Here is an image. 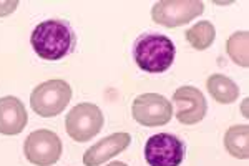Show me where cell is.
Listing matches in <instances>:
<instances>
[{"label": "cell", "mask_w": 249, "mask_h": 166, "mask_svg": "<svg viewBox=\"0 0 249 166\" xmlns=\"http://www.w3.org/2000/svg\"><path fill=\"white\" fill-rule=\"evenodd\" d=\"M34 52L42 60L58 62L75 50L77 35L67 20L50 18L40 22L30 37Z\"/></svg>", "instance_id": "obj_1"}, {"label": "cell", "mask_w": 249, "mask_h": 166, "mask_svg": "<svg viewBox=\"0 0 249 166\" xmlns=\"http://www.w3.org/2000/svg\"><path fill=\"white\" fill-rule=\"evenodd\" d=\"M176 48L171 38L161 34H143L133 43V58L146 74H163L175 62Z\"/></svg>", "instance_id": "obj_2"}, {"label": "cell", "mask_w": 249, "mask_h": 166, "mask_svg": "<svg viewBox=\"0 0 249 166\" xmlns=\"http://www.w3.org/2000/svg\"><path fill=\"white\" fill-rule=\"evenodd\" d=\"M71 100V87L65 80H48L34 88L30 107L43 118L60 115Z\"/></svg>", "instance_id": "obj_3"}, {"label": "cell", "mask_w": 249, "mask_h": 166, "mask_svg": "<svg viewBox=\"0 0 249 166\" xmlns=\"http://www.w3.org/2000/svg\"><path fill=\"white\" fill-rule=\"evenodd\" d=\"M105 118L103 113L93 103H78L73 107L65 118V129L71 140L88 141L100 133Z\"/></svg>", "instance_id": "obj_4"}, {"label": "cell", "mask_w": 249, "mask_h": 166, "mask_svg": "<svg viewBox=\"0 0 249 166\" xmlns=\"http://www.w3.org/2000/svg\"><path fill=\"white\" fill-rule=\"evenodd\" d=\"M203 12L204 3L199 0H161L151 9V18L158 25L175 28L195 20Z\"/></svg>", "instance_id": "obj_5"}, {"label": "cell", "mask_w": 249, "mask_h": 166, "mask_svg": "<svg viewBox=\"0 0 249 166\" xmlns=\"http://www.w3.org/2000/svg\"><path fill=\"white\" fill-rule=\"evenodd\" d=\"M25 158L35 166H52L62 156V140L50 129H37L23 143Z\"/></svg>", "instance_id": "obj_6"}, {"label": "cell", "mask_w": 249, "mask_h": 166, "mask_svg": "<svg viewBox=\"0 0 249 166\" xmlns=\"http://www.w3.org/2000/svg\"><path fill=\"white\" fill-rule=\"evenodd\" d=\"M133 118L143 127H163L173 116V105L160 93H143L131 105Z\"/></svg>", "instance_id": "obj_7"}, {"label": "cell", "mask_w": 249, "mask_h": 166, "mask_svg": "<svg viewBox=\"0 0 249 166\" xmlns=\"http://www.w3.org/2000/svg\"><path fill=\"white\" fill-rule=\"evenodd\" d=\"M184 158V143L170 133L153 135L144 145V160L150 166H179Z\"/></svg>", "instance_id": "obj_8"}, {"label": "cell", "mask_w": 249, "mask_h": 166, "mask_svg": "<svg viewBox=\"0 0 249 166\" xmlns=\"http://www.w3.org/2000/svg\"><path fill=\"white\" fill-rule=\"evenodd\" d=\"M176 105V118L183 125H196L206 115V98L196 87H179L173 95Z\"/></svg>", "instance_id": "obj_9"}, {"label": "cell", "mask_w": 249, "mask_h": 166, "mask_svg": "<svg viewBox=\"0 0 249 166\" xmlns=\"http://www.w3.org/2000/svg\"><path fill=\"white\" fill-rule=\"evenodd\" d=\"M131 143V136L128 133H113L107 138L100 140L93 147H90L83 155L85 166H100L107 163L110 158L120 155Z\"/></svg>", "instance_id": "obj_10"}, {"label": "cell", "mask_w": 249, "mask_h": 166, "mask_svg": "<svg viewBox=\"0 0 249 166\" xmlns=\"http://www.w3.org/2000/svg\"><path fill=\"white\" fill-rule=\"evenodd\" d=\"M25 105L17 96H3L0 98V133L2 135H18L27 127Z\"/></svg>", "instance_id": "obj_11"}, {"label": "cell", "mask_w": 249, "mask_h": 166, "mask_svg": "<svg viewBox=\"0 0 249 166\" xmlns=\"http://www.w3.org/2000/svg\"><path fill=\"white\" fill-rule=\"evenodd\" d=\"M206 88L213 98L223 105L234 103L239 96L238 85L232 82L231 78H228V76H224V75H219V74H214L208 78Z\"/></svg>", "instance_id": "obj_12"}, {"label": "cell", "mask_w": 249, "mask_h": 166, "mask_svg": "<svg viewBox=\"0 0 249 166\" xmlns=\"http://www.w3.org/2000/svg\"><path fill=\"white\" fill-rule=\"evenodd\" d=\"M224 148L231 156L246 160L249 156V128L248 125H234L224 135Z\"/></svg>", "instance_id": "obj_13"}, {"label": "cell", "mask_w": 249, "mask_h": 166, "mask_svg": "<svg viewBox=\"0 0 249 166\" xmlns=\"http://www.w3.org/2000/svg\"><path fill=\"white\" fill-rule=\"evenodd\" d=\"M186 42L195 48V50H206L213 45L216 38V28L211 22L208 20H203V22H198L196 25H193L191 28H188L186 34Z\"/></svg>", "instance_id": "obj_14"}, {"label": "cell", "mask_w": 249, "mask_h": 166, "mask_svg": "<svg viewBox=\"0 0 249 166\" xmlns=\"http://www.w3.org/2000/svg\"><path fill=\"white\" fill-rule=\"evenodd\" d=\"M248 43H249V34L246 30L234 32L226 42V52L230 58L239 67H248L249 65V55H248Z\"/></svg>", "instance_id": "obj_15"}, {"label": "cell", "mask_w": 249, "mask_h": 166, "mask_svg": "<svg viewBox=\"0 0 249 166\" xmlns=\"http://www.w3.org/2000/svg\"><path fill=\"white\" fill-rule=\"evenodd\" d=\"M18 7L17 0H9V2H0V17H5V15L15 12V9Z\"/></svg>", "instance_id": "obj_16"}, {"label": "cell", "mask_w": 249, "mask_h": 166, "mask_svg": "<svg viewBox=\"0 0 249 166\" xmlns=\"http://www.w3.org/2000/svg\"><path fill=\"white\" fill-rule=\"evenodd\" d=\"M107 166H128L126 163H123V161H113V163L107 165Z\"/></svg>", "instance_id": "obj_17"}]
</instances>
